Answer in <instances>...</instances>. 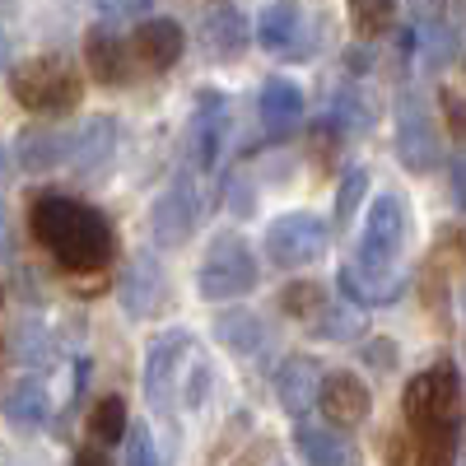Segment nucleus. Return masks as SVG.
Wrapping results in <instances>:
<instances>
[{"label": "nucleus", "instance_id": "obj_37", "mask_svg": "<svg viewBox=\"0 0 466 466\" xmlns=\"http://www.w3.org/2000/svg\"><path fill=\"white\" fill-rule=\"evenodd\" d=\"M149 15V5H145V0H131V5H127V0H122V5H112V0H107V5H98V19L112 28V24H122V19H145Z\"/></svg>", "mask_w": 466, "mask_h": 466}, {"label": "nucleus", "instance_id": "obj_43", "mask_svg": "<svg viewBox=\"0 0 466 466\" xmlns=\"http://www.w3.org/2000/svg\"><path fill=\"white\" fill-rule=\"evenodd\" d=\"M406 461V439H387V466H401Z\"/></svg>", "mask_w": 466, "mask_h": 466}, {"label": "nucleus", "instance_id": "obj_20", "mask_svg": "<svg viewBox=\"0 0 466 466\" xmlns=\"http://www.w3.org/2000/svg\"><path fill=\"white\" fill-rule=\"evenodd\" d=\"M187 52V28L168 15H149L140 28H136V56L149 66V70H168L177 66Z\"/></svg>", "mask_w": 466, "mask_h": 466}, {"label": "nucleus", "instance_id": "obj_48", "mask_svg": "<svg viewBox=\"0 0 466 466\" xmlns=\"http://www.w3.org/2000/svg\"><path fill=\"white\" fill-rule=\"evenodd\" d=\"M233 466H252V461H233Z\"/></svg>", "mask_w": 466, "mask_h": 466}, {"label": "nucleus", "instance_id": "obj_35", "mask_svg": "<svg viewBox=\"0 0 466 466\" xmlns=\"http://www.w3.org/2000/svg\"><path fill=\"white\" fill-rule=\"evenodd\" d=\"M415 466H457V439H434V443H424Z\"/></svg>", "mask_w": 466, "mask_h": 466}, {"label": "nucleus", "instance_id": "obj_24", "mask_svg": "<svg viewBox=\"0 0 466 466\" xmlns=\"http://www.w3.org/2000/svg\"><path fill=\"white\" fill-rule=\"evenodd\" d=\"M47 415H52L47 387L37 382V378H19L10 387V397H5V420L15 424V430H43Z\"/></svg>", "mask_w": 466, "mask_h": 466}, {"label": "nucleus", "instance_id": "obj_46", "mask_svg": "<svg viewBox=\"0 0 466 466\" xmlns=\"http://www.w3.org/2000/svg\"><path fill=\"white\" fill-rule=\"evenodd\" d=\"M457 248H461V261H466V228H461V238H457Z\"/></svg>", "mask_w": 466, "mask_h": 466}, {"label": "nucleus", "instance_id": "obj_36", "mask_svg": "<svg viewBox=\"0 0 466 466\" xmlns=\"http://www.w3.org/2000/svg\"><path fill=\"white\" fill-rule=\"evenodd\" d=\"M439 103L448 112V127H452V140H466V103L457 89H439Z\"/></svg>", "mask_w": 466, "mask_h": 466}, {"label": "nucleus", "instance_id": "obj_29", "mask_svg": "<svg viewBox=\"0 0 466 466\" xmlns=\"http://www.w3.org/2000/svg\"><path fill=\"white\" fill-rule=\"evenodd\" d=\"M373 98L369 94H360V89H345V94H336V103H331V122L340 127V131H369L373 127Z\"/></svg>", "mask_w": 466, "mask_h": 466}, {"label": "nucleus", "instance_id": "obj_23", "mask_svg": "<svg viewBox=\"0 0 466 466\" xmlns=\"http://www.w3.org/2000/svg\"><path fill=\"white\" fill-rule=\"evenodd\" d=\"M415 47H420V61L430 66V70H443L452 56H457V47H461V37H457V28L443 19V15H420L415 19Z\"/></svg>", "mask_w": 466, "mask_h": 466}, {"label": "nucleus", "instance_id": "obj_2", "mask_svg": "<svg viewBox=\"0 0 466 466\" xmlns=\"http://www.w3.org/2000/svg\"><path fill=\"white\" fill-rule=\"evenodd\" d=\"M406 420L410 430L420 434V443H434V439H457V424H461V378L457 364L439 360L424 373H415L406 382Z\"/></svg>", "mask_w": 466, "mask_h": 466}, {"label": "nucleus", "instance_id": "obj_8", "mask_svg": "<svg viewBox=\"0 0 466 466\" xmlns=\"http://www.w3.org/2000/svg\"><path fill=\"white\" fill-rule=\"evenodd\" d=\"M406 243V210L397 197H378L369 206V219L360 228V266H397V252Z\"/></svg>", "mask_w": 466, "mask_h": 466}, {"label": "nucleus", "instance_id": "obj_18", "mask_svg": "<svg viewBox=\"0 0 466 466\" xmlns=\"http://www.w3.org/2000/svg\"><path fill=\"white\" fill-rule=\"evenodd\" d=\"M322 410H327V424L336 430H350V424H364L369 410H373V392L369 382L355 378V373H327V387H322Z\"/></svg>", "mask_w": 466, "mask_h": 466}, {"label": "nucleus", "instance_id": "obj_26", "mask_svg": "<svg viewBox=\"0 0 466 466\" xmlns=\"http://www.w3.org/2000/svg\"><path fill=\"white\" fill-rule=\"evenodd\" d=\"M127 434H131L127 401H122V397L94 401V410H89V439H94L98 448H112V443H127Z\"/></svg>", "mask_w": 466, "mask_h": 466}, {"label": "nucleus", "instance_id": "obj_50", "mask_svg": "<svg viewBox=\"0 0 466 466\" xmlns=\"http://www.w3.org/2000/svg\"><path fill=\"white\" fill-rule=\"evenodd\" d=\"M461 308H466V299H461Z\"/></svg>", "mask_w": 466, "mask_h": 466}, {"label": "nucleus", "instance_id": "obj_38", "mask_svg": "<svg viewBox=\"0 0 466 466\" xmlns=\"http://www.w3.org/2000/svg\"><path fill=\"white\" fill-rule=\"evenodd\" d=\"M228 187H233V191H228V210H233V215H248V210H252V191H248L252 182H243V177H233Z\"/></svg>", "mask_w": 466, "mask_h": 466}, {"label": "nucleus", "instance_id": "obj_16", "mask_svg": "<svg viewBox=\"0 0 466 466\" xmlns=\"http://www.w3.org/2000/svg\"><path fill=\"white\" fill-rule=\"evenodd\" d=\"M85 61H89V75H94L98 85H107V89H116V85L131 80V43H127L116 28H107V24L89 28V37H85Z\"/></svg>", "mask_w": 466, "mask_h": 466}, {"label": "nucleus", "instance_id": "obj_32", "mask_svg": "<svg viewBox=\"0 0 466 466\" xmlns=\"http://www.w3.org/2000/svg\"><path fill=\"white\" fill-rule=\"evenodd\" d=\"M206 392H210V364H206V355H197V350H191L187 373H182V406L197 410V406L206 401Z\"/></svg>", "mask_w": 466, "mask_h": 466}, {"label": "nucleus", "instance_id": "obj_31", "mask_svg": "<svg viewBox=\"0 0 466 466\" xmlns=\"http://www.w3.org/2000/svg\"><path fill=\"white\" fill-rule=\"evenodd\" d=\"M313 331H318L322 340H355V336L364 331L360 308H350V303H327V313L313 322Z\"/></svg>", "mask_w": 466, "mask_h": 466}, {"label": "nucleus", "instance_id": "obj_4", "mask_svg": "<svg viewBox=\"0 0 466 466\" xmlns=\"http://www.w3.org/2000/svg\"><path fill=\"white\" fill-rule=\"evenodd\" d=\"M257 280H261V266H257L252 248L238 233H219L206 252L197 289H201V299H243V294L257 289Z\"/></svg>", "mask_w": 466, "mask_h": 466}, {"label": "nucleus", "instance_id": "obj_17", "mask_svg": "<svg viewBox=\"0 0 466 466\" xmlns=\"http://www.w3.org/2000/svg\"><path fill=\"white\" fill-rule=\"evenodd\" d=\"M257 112H261L266 136H270V140H285V136H294V131L303 127L308 103H303V89H299L294 80H280V75H276V80H266V85H261Z\"/></svg>", "mask_w": 466, "mask_h": 466}, {"label": "nucleus", "instance_id": "obj_1", "mask_svg": "<svg viewBox=\"0 0 466 466\" xmlns=\"http://www.w3.org/2000/svg\"><path fill=\"white\" fill-rule=\"evenodd\" d=\"M33 238L47 248V257L66 270H103L116 252V233L103 210L75 197H43L33 201Z\"/></svg>", "mask_w": 466, "mask_h": 466}, {"label": "nucleus", "instance_id": "obj_44", "mask_svg": "<svg viewBox=\"0 0 466 466\" xmlns=\"http://www.w3.org/2000/svg\"><path fill=\"white\" fill-rule=\"evenodd\" d=\"M10 252V224H5V206H0V257Z\"/></svg>", "mask_w": 466, "mask_h": 466}, {"label": "nucleus", "instance_id": "obj_11", "mask_svg": "<svg viewBox=\"0 0 466 466\" xmlns=\"http://www.w3.org/2000/svg\"><path fill=\"white\" fill-rule=\"evenodd\" d=\"M340 294L350 299V308H387V303H397L401 289H406V276L397 266H360V261H350L340 266Z\"/></svg>", "mask_w": 466, "mask_h": 466}, {"label": "nucleus", "instance_id": "obj_14", "mask_svg": "<svg viewBox=\"0 0 466 466\" xmlns=\"http://www.w3.org/2000/svg\"><path fill=\"white\" fill-rule=\"evenodd\" d=\"M322 387H327V369H322L313 355H289V360L276 369V397H280V406H285L294 420H303L308 410L318 406Z\"/></svg>", "mask_w": 466, "mask_h": 466}, {"label": "nucleus", "instance_id": "obj_34", "mask_svg": "<svg viewBox=\"0 0 466 466\" xmlns=\"http://www.w3.org/2000/svg\"><path fill=\"white\" fill-rule=\"evenodd\" d=\"M127 466H159V448H154L145 424H131L127 434Z\"/></svg>", "mask_w": 466, "mask_h": 466}, {"label": "nucleus", "instance_id": "obj_10", "mask_svg": "<svg viewBox=\"0 0 466 466\" xmlns=\"http://www.w3.org/2000/svg\"><path fill=\"white\" fill-rule=\"evenodd\" d=\"M257 43L270 52V56H285V61H299L313 52V24L299 5L280 0V5H266L261 19H257Z\"/></svg>", "mask_w": 466, "mask_h": 466}, {"label": "nucleus", "instance_id": "obj_7", "mask_svg": "<svg viewBox=\"0 0 466 466\" xmlns=\"http://www.w3.org/2000/svg\"><path fill=\"white\" fill-rule=\"evenodd\" d=\"M182 360H191V331H168L145 360V397L159 415H168V406L182 397Z\"/></svg>", "mask_w": 466, "mask_h": 466}, {"label": "nucleus", "instance_id": "obj_47", "mask_svg": "<svg viewBox=\"0 0 466 466\" xmlns=\"http://www.w3.org/2000/svg\"><path fill=\"white\" fill-rule=\"evenodd\" d=\"M0 177H5V149H0Z\"/></svg>", "mask_w": 466, "mask_h": 466}, {"label": "nucleus", "instance_id": "obj_30", "mask_svg": "<svg viewBox=\"0 0 466 466\" xmlns=\"http://www.w3.org/2000/svg\"><path fill=\"white\" fill-rule=\"evenodd\" d=\"M10 350H15L24 364H52V360H56L52 336L37 327V322H19V327L10 331Z\"/></svg>", "mask_w": 466, "mask_h": 466}, {"label": "nucleus", "instance_id": "obj_25", "mask_svg": "<svg viewBox=\"0 0 466 466\" xmlns=\"http://www.w3.org/2000/svg\"><path fill=\"white\" fill-rule=\"evenodd\" d=\"M215 336L233 350V355H257L266 345V322L252 313V308H228V313L215 318Z\"/></svg>", "mask_w": 466, "mask_h": 466}, {"label": "nucleus", "instance_id": "obj_33", "mask_svg": "<svg viewBox=\"0 0 466 466\" xmlns=\"http://www.w3.org/2000/svg\"><path fill=\"white\" fill-rule=\"evenodd\" d=\"M364 191H369V173H364V168H350V173L340 177V191H336V219H340V224L355 219Z\"/></svg>", "mask_w": 466, "mask_h": 466}, {"label": "nucleus", "instance_id": "obj_9", "mask_svg": "<svg viewBox=\"0 0 466 466\" xmlns=\"http://www.w3.org/2000/svg\"><path fill=\"white\" fill-rule=\"evenodd\" d=\"M439 127H434V116L424 112V103L415 94L401 98L397 107V159L410 168V173H430L439 164Z\"/></svg>", "mask_w": 466, "mask_h": 466}, {"label": "nucleus", "instance_id": "obj_6", "mask_svg": "<svg viewBox=\"0 0 466 466\" xmlns=\"http://www.w3.org/2000/svg\"><path fill=\"white\" fill-rule=\"evenodd\" d=\"M197 224H201V187H197L191 173H177L173 187L154 201V215H149L154 243L159 248H182V243H191Z\"/></svg>", "mask_w": 466, "mask_h": 466}, {"label": "nucleus", "instance_id": "obj_40", "mask_svg": "<svg viewBox=\"0 0 466 466\" xmlns=\"http://www.w3.org/2000/svg\"><path fill=\"white\" fill-rule=\"evenodd\" d=\"M369 66H373L369 47H350V52H345V70H350V75H364Z\"/></svg>", "mask_w": 466, "mask_h": 466}, {"label": "nucleus", "instance_id": "obj_49", "mask_svg": "<svg viewBox=\"0 0 466 466\" xmlns=\"http://www.w3.org/2000/svg\"><path fill=\"white\" fill-rule=\"evenodd\" d=\"M0 303H5V289H0Z\"/></svg>", "mask_w": 466, "mask_h": 466}, {"label": "nucleus", "instance_id": "obj_21", "mask_svg": "<svg viewBox=\"0 0 466 466\" xmlns=\"http://www.w3.org/2000/svg\"><path fill=\"white\" fill-rule=\"evenodd\" d=\"M15 159H19L24 173H47V168L75 159V136L56 131V127H28L15 140Z\"/></svg>", "mask_w": 466, "mask_h": 466}, {"label": "nucleus", "instance_id": "obj_45", "mask_svg": "<svg viewBox=\"0 0 466 466\" xmlns=\"http://www.w3.org/2000/svg\"><path fill=\"white\" fill-rule=\"evenodd\" d=\"M10 61V37H5V28H0V66Z\"/></svg>", "mask_w": 466, "mask_h": 466}, {"label": "nucleus", "instance_id": "obj_42", "mask_svg": "<svg viewBox=\"0 0 466 466\" xmlns=\"http://www.w3.org/2000/svg\"><path fill=\"white\" fill-rule=\"evenodd\" d=\"M369 360H373V364H397V345H387V340L369 345Z\"/></svg>", "mask_w": 466, "mask_h": 466}, {"label": "nucleus", "instance_id": "obj_3", "mask_svg": "<svg viewBox=\"0 0 466 466\" xmlns=\"http://www.w3.org/2000/svg\"><path fill=\"white\" fill-rule=\"evenodd\" d=\"M10 94L24 112H43V116H66L80 107L85 98V80H80V70L70 66V56H28L15 66L10 75Z\"/></svg>", "mask_w": 466, "mask_h": 466}, {"label": "nucleus", "instance_id": "obj_15", "mask_svg": "<svg viewBox=\"0 0 466 466\" xmlns=\"http://www.w3.org/2000/svg\"><path fill=\"white\" fill-rule=\"evenodd\" d=\"M252 43V24L238 5H210L201 15V52L210 61H238Z\"/></svg>", "mask_w": 466, "mask_h": 466}, {"label": "nucleus", "instance_id": "obj_27", "mask_svg": "<svg viewBox=\"0 0 466 466\" xmlns=\"http://www.w3.org/2000/svg\"><path fill=\"white\" fill-rule=\"evenodd\" d=\"M280 313L303 318V322H318V318L327 313L322 285H318V280H294V285H285V289H280Z\"/></svg>", "mask_w": 466, "mask_h": 466}, {"label": "nucleus", "instance_id": "obj_13", "mask_svg": "<svg viewBox=\"0 0 466 466\" xmlns=\"http://www.w3.org/2000/svg\"><path fill=\"white\" fill-rule=\"evenodd\" d=\"M168 299V280H164V261H154V252L131 257L127 276H122V313L127 318H154L159 303Z\"/></svg>", "mask_w": 466, "mask_h": 466}, {"label": "nucleus", "instance_id": "obj_28", "mask_svg": "<svg viewBox=\"0 0 466 466\" xmlns=\"http://www.w3.org/2000/svg\"><path fill=\"white\" fill-rule=\"evenodd\" d=\"M350 24H355V33L364 37V43H373V37L392 33L397 5L392 0H360V5H350Z\"/></svg>", "mask_w": 466, "mask_h": 466}, {"label": "nucleus", "instance_id": "obj_39", "mask_svg": "<svg viewBox=\"0 0 466 466\" xmlns=\"http://www.w3.org/2000/svg\"><path fill=\"white\" fill-rule=\"evenodd\" d=\"M75 466H112V457H107V448H80V452H75Z\"/></svg>", "mask_w": 466, "mask_h": 466}, {"label": "nucleus", "instance_id": "obj_19", "mask_svg": "<svg viewBox=\"0 0 466 466\" xmlns=\"http://www.w3.org/2000/svg\"><path fill=\"white\" fill-rule=\"evenodd\" d=\"M294 448L303 452L308 466H360V448L336 424H322V420H299Z\"/></svg>", "mask_w": 466, "mask_h": 466}, {"label": "nucleus", "instance_id": "obj_5", "mask_svg": "<svg viewBox=\"0 0 466 466\" xmlns=\"http://www.w3.org/2000/svg\"><path fill=\"white\" fill-rule=\"evenodd\" d=\"M327 243H331L327 224L318 215H303V210L280 215L276 224L266 228V257L276 261V266H285V270L322 261L327 257Z\"/></svg>", "mask_w": 466, "mask_h": 466}, {"label": "nucleus", "instance_id": "obj_12", "mask_svg": "<svg viewBox=\"0 0 466 466\" xmlns=\"http://www.w3.org/2000/svg\"><path fill=\"white\" fill-rule=\"evenodd\" d=\"M224 140H228V98L206 89L197 98V116H191V164L201 173L215 168L224 154Z\"/></svg>", "mask_w": 466, "mask_h": 466}, {"label": "nucleus", "instance_id": "obj_22", "mask_svg": "<svg viewBox=\"0 0 466 466\" xmlns=\"http://www.w3.org/2000/svg\"><path fill=\"white\" fill-rule=\"evenodd\" d=\"M116 154V122L112 116H94V122H85L80 131H75V173L80 177H98Z\"/></svg>", "mask_w": 466, "mask_h": 466}, {"label": "nucleus", "instance_id": "obj_41", "mask_svg": "<svg viewBox=\"0 0 466 466\" xmlns=\"http://www.w3.org/2000/svg\"><path fill=\"white\" fill-rule=\"evenodd\" d=\"M452 201L466 206V164H461V159L452 164Z\"/></svg>", "mask_w": 466, "mask_h": 466}]
</instances>
